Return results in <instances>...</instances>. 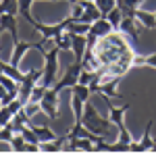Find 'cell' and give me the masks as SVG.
I'll list each match as a JSON object with an SVG mask.
<instances>
[{
    "label": "cell",
    "instance_id": "1",
    "mask_svg": "<svg viewBox=\"0 0 156 156\" xmlns=\"http://www.w3.org/2000/svg\"><path fill=\"white\" fill-rule=\"evenodd\" d=\"M92 52L100 62V69H106L117 62H131L133 65V56L137 54L135 44L123 31H112L106 37H100L96 46L92 48Z\"/></svg>",
    "mask_w": 156,
    "mask_h": 156
},
{
    "label": "cell",
    "instance_id": "2",
    "mask_svg": "<svg viewBox=\"0 0 156 156\" xmlns=\"http://www.w3.org/2000/svg\"><path fill=\"white\" fill-rule=\"evenodd\" d=\"M104 102H106V106H108V119H110V123L117 125V129H119V140L117 142H121V144H131L133 135L127 129V125H125V112L129 110L131 104L125 102V104L117 106V104H112V98H104Z\"/></svg>",
    "mask_w": 156,
    "mask_h": 156
},
{
    "label": "cell",
    "instance_id": "3",
    "mask_svg": "<svg viewBox=\"0 0 156 156\" xmlns=\"http://www.w3.org/2000/svg\"><path fill=\"white\" fill-rule=\"evenodd\" d=\"M81 123H83L85 129H90L92 133L96 135H106L108 133V127H110V119L102 117L98 112V108L87 100L85 102V108H83V117H81Z\"/></svg>",
    "mask_w": 156,
    "mask_h": 156
},
{
    "label": "cell",
    "instance_id": "4",
    "mask_svg": "<svg viewBox=\"0 0 156 156\" xmlns=\"http://www.w3.org/2000/svg\"><path fill=\"white\" fill-rule=\"evenodd\" d=\"M58 52L60 50L56 46H52L44 54V67H42V79L40 81L46 87H52L58 79Z\"/></svg>",
    "mask_w": 156,
    "mask_h": 156
},
{
    "label": "cell",
    "instance_id": "5",
    "mask_svg": "<svg viewBox=\"0 0 156 156\" xmlns=\"http://www.w3.org/2000/svg\"><path fill=\"white\" fill-rule=\"evenodd\" d=\"M40 108H42V112L50 121H56L60 117V98H58V92L54 87H48L46 90V94L40 100Z\"/></svg>",
    "mask_w": 156,
    "mask_h": 156
},
{
    "label": "cell",
    "instance_id": "6",
    "mask_svg": "<svg viewBox=\"0 0 156 156\" xmlns=\"http://www.w3.org/2000/svg\"><path fill=\"white\" fill-rule=\"evenodd\" d=\"M152 125H154V121L150 119L146 123L142 137L137 142L133 140L131 144H129V152H140V154H144V152H156V140L152 137Z\"/></svg>",
    "mask_w": 156,
    "mask_h": 156
},
{
    "label": "cell",
    "instance_id": "7",
    "mask_svg": "<svg viewBox=\"0 0 156 156\" xmlns=\"http://www.w3.org/2000/svg\"><path fill=\"white\" fill-rule=\"evenodd\" d=\"M81 67H83V65H81L79 60L71 62V65L67 67L65 75H62V77H58V79H56V83L52 85V87H54V90H56L58 94L62 92V90H71L73 85L79 81V71H81Z\"/></svg>",
    "mask_w": 156,
    "mask_h": 156
},
{
    "label": "cell",
    "instance_id": "8",
    "mask_svg": "<svg viewBox=\"0 0 156 156\" xmlns=\"http://www.w3.org/2000/svg\"><path fill=\"white\" fill-rule=\"evenodd\" d=\"M40 77H42V69H31V71L25 73L23 81L19 83V100H21L23 104L29 102V96H31L34 87L40 83Z\"/></svg>",
    "mask_w": 156,
    "mask_h": 156
},
{
    "label": "cell",
    "instance_id": "9",
    "mask_svg": "<svg viewBox=\"0 0 156 156\" xmlns=\"http://www.w3.org/2000/svg\"><path fill=\"white\" fill-rule=\"evenodd\" d=\"M140 27H142V25L135 21L133 15H123L121 25H119V31H123V34H125V36L137 46V44H140Z\"/></svg>",
    "mask_w": 156,
    "mask_h": 156
},
{
    "label": "cell",
    "instance_id": "10",
    "mask_svg": "<svg viewBox=\"0 0 156 156\" xmlns=\"http://www.w3.org/2000/svg\"><path fill=\"white\" fill-rule=\"evenodd\" d=\"M9 144H11V152H17V154H36V152H40V144L27 142L19 131L11 137Z\"/></svg>",
    "mask_w": 156,
    "mask_h": 156
},
{
    "label": "cell",
    "instance_id": "11",
    "mask_svg": "<svg viewBox=\"0 0 156 156\" xmlns=\"http://www.w3.org/2000/svg\"><path fill=\"white\" fill-rule=\"evenodd\" d=\"M112 31H115V27L110 25V21H108L106 17H100V19H96L94 23L90 25V31L87 34H92V36H96V37H106Z\"/></svg>",
    "mask_w": 156,
    "mask_h": 156
},
{
    "label": "cell",
    "instance_id": "12",
    "mask_svg": "<svg viewBox=\"0 0 156 156\" xmlns=\"http://www.w3.org/2000/svg\"><path fill=\"white\" fill-rule=\"evenodd\" d=\"M62 144H69V135H67V133H65V135H58V137L52 140V142L40 144V152H44V154H56V152H62V150H65Z\"/></svg>",
    "mask_w": 156,
    "mask_h": 156
},
{
    "label": "cell",
    "instance_id": "13",
    "mask_svg": "<svg viewBox=\"0 0 156 156\" xmlns=\"http://www.w3.org/2000/svg\"><path fill=\"white\" fill-rule=\"evenodd\" d=\"M0 25L4 31H9L12 37V44L19 42V27H17V15H0Z\"/></svg>",
    "mask_w": 156,
    "mask_h": 156
},
{
    "label": "cell",
    "instance_id": "14",
    "mask_svg": "<svg viewBox=\"0 0 156 156\" xmlns=\"http://www.w3.org/2000/svg\"><path fill=\"white\" fill-rule=\"evenodd\" d=\"M133 15H135V21L142 25V27H146V29H156V15L152 11H144L140 6Z\"/></svg>",
    "mask_w": 156,
    "mask_h": 156
},
{
    "label": "cell",
    "instance_id": "15",
    "mask_svg": "<svg viewBox=\"0 0 156 156\" xmlns=\"http://www.w3.org/2000/svg\"><path fill=\"white\" fill-rule=\"evenodd\" d=\"M85 48H87V37L85 36H75L73 34V54H75V60H83V54H85Z\"/></svg>",
    "mask_w": 156,
    "mask_h": 156
},
{
    "label": "cell",
    "instance_id": "16",
    "mask_svg": "<svg viewBox=\"0 0 156 156\" xmlns=\"http://www.w3.org/2000/svg\"><path fill=\"white\" fill-rule=\"evenodd\" d=\"M54 46L62 52V50H71L73 48V34L69 29H65V31H60L58 36L54 37Z\"/></svg>",
    "mask_w": 156,
    "mask_h": 156
},
{
    "label": "cell",
    "instance_id": "17",
    "mask_svg": "<svg viewBox=\"0 0 156 156\" xmlns=\"http://www.w3.org/2000/svg\"><path fill=\"white\" fill-rule=\"evenodd\" d=\"M34 127V131H36L37 140H40V144H44V142H52V140H56V133L52 131L50 127L46 125H31Z\"/></svg>",
    "mask_w": 156,
    "mask_h": 156
},
{
    "label": "cell",
    "instance_id": "18",
    "mask_svg": "<svg viewBox=\"0 0 156 156\" xmlns=\"http://www.w3.org/2000/svg\"><path fill=\"white\" fill-rule=\"evenodd\" d=\"M0 15H19V0H0Z\"/></svg>",
    "mask_w": 156,
    "mask_h": 156
},
{
    "label": "cell",
    "instance_id": "19",
    "mask_svg": "<svg viewBox=\"0 0 156 156\" xmlns=\"http://www.w3.org/2000/svg\"><path fill=\"white\" fill-rule=\"evenodd\" d=\"M36 0H19V15L23 17L25 23H31V19H34V15H31V4H34Z\"/></svg>",
    "mask_w": 156,
    "mask_h": 156
},
{
    "label": "cell",
    "instance_id": "20",
    "mask_svg": "<svg viewBox=\"0 0 156 156\" xmlns=\"http://www.w3.org/2000/svg\"><path fill=\"white\" fill-rule=\"evenodd\" d=\"M2 73L4 75H9V77H12L15 81H23V77H25V73L19 71V67H15V65H11V62H2Z\"/></svg>",
    "mask_w": 156,
    "mask_h": 156
},
{
    "label": "cell",
    "instance_id": "21",
    "mask_svg": "<svg viewBox=\"0 0 156 156\" xmlns=\"http://www.w3.org/2000/svg\"><path fill=\"white\" fill-rule=\"evenodd\" d=\"M104 17H106L108 21H110V25H112V27H115V31H119L121 19H123V9H121L119 4H117V6H115V9H112V11H110V12H106V15H104Z\"/></svg>",
    "mask_w": 156,
    "mask_h": 156
},
{
    "label": "cell",
    "instance_id": "22",
    "mask_svg": "<svg viewBox=\"0 0 156 156\" xmlns=\"http://www.w3.org/2000/svg\"><path fill=\"white\" fill-rule=\"evenodd\" d=\"M71 108H73V115H75V121H81V117H83V108H85V102H83L79 96H73V94H71Z\"/></svg>",
    "mask_w": 156,
    "mask_h": 156
},
{
    "label": "cell",
    "instance_id": "23",
    "mask_svg": "<svg viewBox=\"0 0 156 156\" xmlns=\"http://www.w3.org/2000/svg\"><path fill=\"white\" fill-rule=\"evenodd\" d=\"M71 94H73V96H79L83 102H87V100H90V96H92V90H90V85L75 83V85L71 87Z\"/></svg>",
    "mask_w": 156,
    "mask_h": 156
},
{
    "label": "cell",
    "instance_id": "24",
    "mask_svg": "<svg viewBox=\"0 0 156 156\" xmlns=\"http://www.w3.org/2000/svg\"><path fill=\"white\" fill-rule=\"evenodd\" d=\"M0 83L4 85L9 92H15V94H19V81H15L12 77H9V75H4V73H2V75H0Z\"/></svg>",
    "mask_w": 156,
    "mask_h": 156
},
{
    "label": "cell",
    "instance_id": "25",
    "mask_svg": "<svg viewBox=\"0 0 156 156\" xmlns=\"http://www.w3.org/2000/svg\"><path fill=\"white\" fill-rule=\"evenodd\" d=\"M17 133V129H15V125L12 123H9V125H4V127H0V142H4V144H9L11 142V137Z\"/></svg>",
    "mask_w": 156,
    "mask_h": 156
},
{
    "label": "cell",
    "instance_id": "26",
    "mask_svg": "<svg viewBox=\"0 0 156 156\" xmlns=\"http://www.w3.org/2000/svg\"><path fill=\"white\" fill-rule=\"evenodd\" d=\"M94 2H96L98 11L102 12V17H104L106 12H110L115 6H117V0H94Z\"/></svg>",
    "mask_w": 156,
    "mask_h": 156
},
{
    "label": "cell",
    "instance_id": "27",
    "mask_svg": "<svg viewBox=\"0 0 156 156\" xmlns=\"http://www.w3.org/2000/svg\"><path fill=\"white\" fill-rule=\"evenodd\" d=\"M69 31L75 34V36H85V34L90 31V23H81V21L71 23V25H69Z\"/></svg>",
    "mask_w": 156,
    "mask_h": 156
},
{
    "label": "cell",
    "instance_id": "28",
    "mask_svg": "<svg viewBox=\"0 0 156 156\" xmlns=\"http://www.w3.org/2000/svg\"><path fill=\"white\" fill-rule=\"evenodd\" d=\"M12 117H15V112H12L9 106H2V108H0V125H2V127H4V125H9V123L12 121Z\"/></svg>",
    "mask_w": 156,
    "mask_h": 156
},
{
    "label": "cell",
    "instance_id": "29",
    "mask_svg": "<svg viewBox=\"0 0 156 156\" xmlns=\"http://www.w3.org/2000/svg\"><path fill=\"white\" fill-rule=\"evenodd\" d=\"M23 110L27 112V117H34L42 108H40V102H27V104H23Z\"/></svg>",
    "mask_w": 156,
    "mask_h": 156
},
{
    "label": "cell",
    "instance_id": "30",
    "mask_svg": "<svg viewBox=\"0 0 156 156\" xmlns=\"http://www.w3.org/2000/svg\"><path fill=\"white\" fill-rule=\"evenodd\" d=\"M6 96H9V90L0 83V102H4V100H6Z\"/></svg>",
    "mask_w": 156,
    "mask_h": 156
},
{
    "label": "cell",
    "instance_id": "31",
    "mask_svg": "<svg viewBox=\"0 0 156 156\" xmlns=\"http://www.w3.org/2000/svg\"><path fill=\"white\" fill-rule=\"evenodd\" d=\"M2 62H4V60L0 58V75H2Z\"/></svg>",
    "mask_w": 156,
    "mask_h": 156
},
{
    "label": "cell",
    "instance_id": "32",
    "mask_svg": "<svg viewBox=\"0 0 156 156\" xmlns=\"http://www.w3.org/2000/svg\"><path fill=\"white\" fill-rule=\"evenodd\" d=\"M0 108H2V102H0Z\"/></svg>",
    "mask_w": 156,
    "mask_h": 156
},
{
    "label": "cell",
    "instance_id": "33",
    "mask_svg": "<svg viewBox=\"0 0 156 156\" xmlns=\"http://www.w3.org/2000/svg\"><path fill=\"white\" fill-rule=\"evenodd\" d=\"M90 2H94V0H90Z\"/></svg>",
    "mask_w": 156,
    "mask_h": 156
},
{
    "label": "cell",
    "instance_id": "34",
    "mask_svg": "<svg viewBox=\"0 0 156 156\" xmlns=\"http://www.w3.org/2000/svg\"><path fill=\"white\" fill-rule=\"evenodd\" d=\"M154 15H156V12H154Z\"/></svg>",
    "mask_w": 156,
    "mask_h": 156
}]
</instances>
